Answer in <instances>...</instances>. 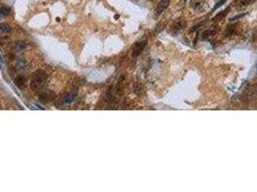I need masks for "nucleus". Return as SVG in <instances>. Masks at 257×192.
<instances>
[{
    "label": "nucleus",
    "mask_w": 257,
    "mask_h": 192,
    "mask_svg": "<svg viewBox=\"0 0 257 192\" xmlns=\"http://www.w3.org/2000/svg\"><path fill=\"white\" fill-rule=\"evenodd\" d=\"M46 79H47V76L44 70H37L31 78V82H30L31 88L35 91L42 89L46 83Z\"/></svg>",
    "instance_id": "nucleus-1"
},
{
    "label": "nucleus",
    "mask_w": 257,
    "mask_h": 192,
    "mask_svg": "<svg viewBox=\"0 0 257 192\" xmlns=\"http://www.w3.org/2000/svg\"><path fill=\"white\" fill-rule=\"evenodd\" d=\"M76 96H77V90L76 89H71V90L64 94L60 102H61L62 105H67L75 100Z\"/></svg>",
    "instance_id": "nucleus-2"
},
{
    "label": "nucleus",
    "mask_w": 257,
    "mask_h": 192,
    "mask_svg": "<svg viewBox=\"0 0 257 192\" xmlns=\"http://www.w3.org/2000/svg\"><path fill=\"white\" fill-rule=\"evenodd\" d=\"M55 98V94L51 91H44L40 94V100L42 102H50Z\"/></svg>",
    "instance_id": "nucleus-3"
},
{
    "label": "nucleus",
    "mask_w": 257,
    "mask_h": 192,
    "mask_svg": "<svg viewBox=\"0 0 257 192\" xmlns=\"http://www.w3.org/2000/svg\"><path fill=\"white\" fill-rule=\"evenodd\" d=\"M170 4V0H161L159 2V4L157 5L156 7V10H155V14L156 15H160L161 13H163Z\"/></svg>",
    "instance_id": "nucleus-4"
},
{
    "label": "nucleus",
    "mask_w": 257,
    "mask_h": 192,
    "mask_svg": "<svg viewBox=\"0 0 257 192\" xmlns=\"http://www.w3.org/2000/svg\"><path fill=\"white\" fill-rule=\"evenodd\" d=\"M145 45H146V41H140V42H137L135 44L134 48H133V57L140 55V53L142 51Z\"/></svg>",
    "instance_id": "nucleus-5"
},
{
    "label": "nucleus",
    "mask_w": 257,
    "mask_h": 192,
    "mask_svg": "<svg viewBox=\"0 0 257 192\" xmlns=\"http://www.w3.org/2000/svg\"><path fill=\"white\" fill-rule=\"evenodd\" d=\"M15 85H16L18 88L22 89V88L25 87V85H26V78H25V76H23V75H18V76L15 79Z\"/></svg>",
    "instance_id": "nucleus-6"
},
{
    "label": "nucleus",
    "mask_w": 257,
    "mask_h": 192,
    "mask_svg": "<svg viewBox=\"0 0 257 192\" xmlns=\"http://www.w3.org/2000/svg\"><path fill=\"white\" fill-rule=\"evenodd\" d=\"M185 26H186V22H185V20L182 19V18H179L176 22H174L173 26H172V29L178 32V31H181L182 29L185 28Z\"/></svg>",
    "instance_id": "nucleus-7"
},
{
    "label": "nucleus",
    "mask_w": 257,
    "mask_h": 192,
    "mask_svg": "<svg viewBox=\"0 0 257 192\" xmlns=\"http://www.w3.org/2000/svg\"><path fill=\"white\" fill-rule=\"evenodd\" d=\"M12 32V28L10 27V25L7 23H0V33L3 34H10Z\"/></svg>",
    "instance_id": "nucleus-8"
},
{
    "label": "nucleus",
    "mask_w": 257,
    "mask_h": 192,
    "mask_svg": "<svg viewBox=\"0 0 257 192\" xmlns=\"http://www.w3.org/2000/svg\"><path fill=\"white\" fill-rule=\"evenodd\" d=\"M215 33H216L215 30H210V29L209 30H206V31H204L203 34H202V39H203V40H206V39L210 38L211 36H213Z\"/></svg>",
    "instance_id": "nucleus-9"
},
{
    "label": "nucleus",
    "mask_w": 257,
    "mask_h": 192,
    "mask_svg": "<svg viewBox=\"0 0 257 192\" xmlns=\"http://www.w3.org/2000/svg\"><path fill=\"white\" fill-rule=\"evenodd\" d=\"M252 0H237L236 3L239 7H245V6H248L251 3Z\"/></svg>",
    "instance_id": "nucleus-10"
},
{
    "label": "nucleus",
    "mask_w": 257,
    "mask_h": 192,
    "mask_svg": "<svg viewBox=\"0 0 257 192\" xmlns=\"http://www.w3.org/2000/svg\"><path fill=\"white\" fill-rule=\"evenodd\" d=\"M9 14H10V8L7 7V6H3L2 8L0 9V15L3 16H8Z\"/></svg>",
    "instance_id": "nucleus-11"
},
{
    "label": "nucleus",
    "mask_w": 257,
    "mask_h": 192,
    "mask_svg": "<svg viewBox=\"0 0 257 192\" xmlns=\"http://www.w3.org/2000/svg\"><path fill=\"white\" fill-rule=\"evenodd\" d=\"M228 11H229V8L227 9V10H224V11H222V13H220V14H219V15L216 16V17H214V20H221V18L225 16L226 14L228 13Z\"/></svg>",
    "instance_id": "nucleus-12"
},
{
    "label": "nucleus",
    "mask_w": 257,
    "mask_h": 192,
    "mask_svg": "<svg viewBox=\"0 0 257 192\" xmlns=\"http://www.w3.org/2000/svg\"><path fill=\"white\" fill-rule=\"evenodd\" d=\"M226 1H227V0H220V1H219V2H218L217 4L215 5V7H214V9H213V10H214V11H215V10H217V9L219 8V7H221V6H222V5H223V4H224V3H225Z\"/></svg>",
    "instance_id": "nucleus-13"
},
{
    "label": "nucleus",
    "mask_w": 257,
    "mask_h": 192,
    "mask_svg": "<svg viewBox=\"0 0 257 192\" xmlns=\"http://www.w3.org/2000/svg\"><path fill=\"white\" fill-rule=\"evenodd\" d=\"M245 16V14H240V15H238V16H233V17H231V21H235V20H237V19H239V18H242L243 16Z\"/></svg>",
    "instance_id": "nucleus-14"
},
{
    "label": "nucleus",
    "mask_w": 257,
    "mask_h": 192,
    "mask_svg": "<svg viewBox=\"0 0 257 192\" xmlns=\"http://www.w3.org/2000/svg\"><path fill=\"white\" fill-rule=\"evenodd\" d=\"M232 34H233V29L231 28V27H229V28L227 29V31L225 32V36L229 37V36H231Z\"/></svg>",
    "instance_id": "nucleus-15"
},
{
    "label": "nucleus",
    "mask_w": 257,
    "mask_h": 192,
    "mask_svg": "<svg viewBox=\"0 0 257 192\" xmlns=\"http://www.w3.org/2000/svg\"><path fill=\"white\" fill-rule=\"evenodd\" d=\"M184 1H185V2H186V1H187V0H184Z\"/></svg>",
    "instance_id": "nucleus-16"
}]
</instances>
